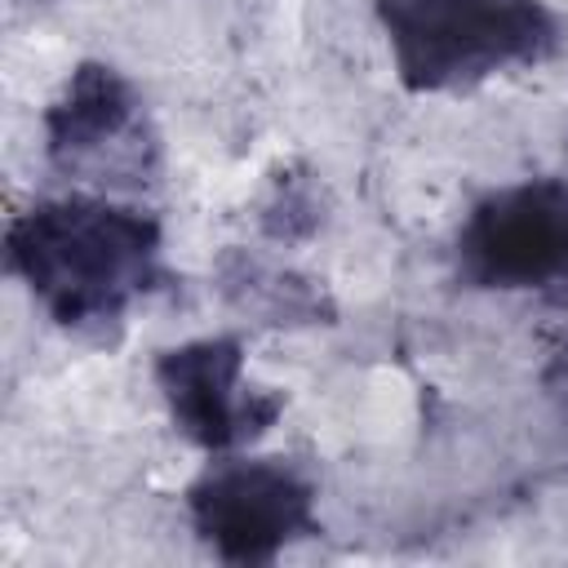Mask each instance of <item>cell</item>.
Returning a JSON list of instances; mask_svg holds the SVG:
<instances>
[{
    "label": "cell",
    "instance_id": "cell-7",
    "mask_svg": "<svg viewBox=\"0 0 568 568\" xmlns=\"http://www.w3.org/2000/svg\"><path fill=\"white\" fill-rule=\"evenodd\" d=\"M217 293L222 302L266 328H315V324H333L337 306L333 297L302 271L280 266L262 253L248 248H226L213 266Z\"/></svg>",
    "mask_w": 568,
    "mask_h": 568
},
{
    "label": "cell",
    "instance_id": "cell-6",
    "mask_svg": "<svg viewBox=\"0 0 568 568\" xmlns=\"http://www.w3.org/2000/svg\"><path fill=\"white\" fill-rule=\"evenodd\" d=\"M155 386L173 426L204 453L257 439L284 408L280 390L244 386V346L235 337H195L155 355Z\"/></svg>",
    "mask_w": 568,
    "mask_h": 568
},
{
    "label": "cell",
    "instance_id": "cell-10",
    "mask_svg": "<svg viewBox=\"0 0 568 568\" xmlns=\"http://www.w3.org/2000/svg\"><path fill=\"white\" fill-rule=\"evenodd\" d=\"M27 4H49V0H27Z\"/></svg>",
    "mask_w": 568,
    "mask_h": 568
},
{
    "label": "cell",
    "instance_id": "cell-2",
    "mask_svg": "<svg viewBox=\"0 0 568 568\" xmlns=\"http://www.w3.org/2000/svg\"><path fill=\"white\" fill-rule=\"evenodd\" d=\"M373 9L408 93H466L564 49V22L546 0H377Z\"/></svg>",
    "mask_w": 568,
    "mask_h": 568
},
{
    "label": "cell",
    "instance_id": "cell-3",
    "mask_svg": "<svg viewBox=\"0 0 568 568\" xmlns=\"http://www.w3.org/2000/svg\"><path fill=\"white\" fill-rule=\"evenodd\" d=\"M457 280L568 306V178H528L470 204L457 231Z\"/></svg>",
    "mask_w": 568,
    "mask_h": 568
},
{
    "label": "cell",
    "instance_id": "cell-8",
    "mask_svg": "<svg viewBox=\"0 0 568 568\" xmlns=\"http://www.w3.org/2000/svg\"><path fill=\"white\" fill-rule=\"evenodd\" d=\"M324 213H328V200H324L315 169H306L302 160H288L271 173V182L257 200V231L271 244L293 248V244H306L320 235Z\"/></svg>",
    "mask_w": 568,
    "mask_h": 568
},
{
    "label": "cell",
    "instance_id": "cell-5",
    "mask_svg": "<svg viewBox=\"0 0 568 568\" xmlns=\"http://www.w3.org/2000/svg\"><path fill=\"white\" fill-rule=\"evenodd\" d=\"M195 537L222 564H271L293 541L315 537V488L280 457H240L200 475L186 493Z\"/></svg>",
    "mask_w": 568,
    "mask_h": 568
},
{
    "label": "cell",
    "instance_id": "cell-1",
    "mask_svg": "<svg viewBox=\"0 0 568 568\" xmlns=\"http://www.w3.org/2000/svg\"><path fill=\"white\" fill-rule=\"evenodd\" d=\"M160 222L93 195L40 200L4 231V262L27 293L71 333L102 337L160 280Z\"/></svg>",
    "mask_w": 568,
    "mask_h": 568
},
{
    "label": "cell",
    "instance_id": "cell-4",
    "mask_svg": "<svg viewBox=\"0 0 568 568\" xmlns=\"http://www.w3.org/2000/svg\"><path fill=\"white\" fill-rule=\"evenodd\" d=\"M44 155L58 173L98 186H146L160 173V138L142 93L93 58L44 106Z\"/></svg>",
    "mask_w": 568,
    "mask_h": 568
},
{
    "label": "cell",
    "instance_id": "cell-9",
    "mask_svg": "<svg viewBox=\"0 0 568 568\" xmlns=\"http://www.w3.org/2000/svg\"><path fill=\"white\" fill-rule=\"evenodd\" d=\"M546 395L559 404V413H564V422H568V342L550 355V364H546Z\"/></svg>",
    "mask_w": 568,
    "mask_h": 568
}]
</instances>
